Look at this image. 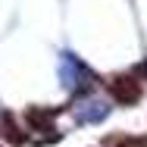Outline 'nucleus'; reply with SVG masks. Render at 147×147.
<instances>
[{
  "instance_id": "obj_3",
  "label": "nucleus",
  "mask_w": 147,
  "mask_h": 147,
  "mask_svg": "<svg viewBox=\"0 0 147 147\" xmlns=\"http://www.w3.org/2000/svg\"><path fill=\"white\" fill-rule=\"evenodd\" d=\"M0 131H3V138H6L9 144H16V147L28 141V138H25V131L13 122V116H9V113H3V119H0Z\"/></svg>"
},
{
  "instance_id": "obj_2",
  "label": "nucleus",
  "mask_w": 147,
  "mask_h": 147,
  "mask_svg": "<svg viewBox=\"0 0 147 147\" xmlns=\"http://www.w3.org/2000/svg\"><path fill=\"white\" fill-rule=\"evenodd\" d=\"M57 113H59V107H53V110H38V107H31L28 113H25V119H28L31 128H38V131H53Z\"/></svg>"
},
{
  "instance_id": "obj_1",
  "label": "nucleus",
  "mask_w": 147,
  "mask_h": 147,
  "mask_svg": "<svg viewBox=\"0 0 147 147\" xmlns=\"http://www.w3.org/2000/svg\"><path fill=\"white\" fill-rule=\"evenodd\" d=\"M110 94L116 97V103L131 107V103L141 100V82H135L131 75H116V78L110 82Z\"/></svg>"
},
{
  "instance_id": "obj_4",
  "label": "nucleus",
  "mask_w": 147,
  "mask_h": 147,
  "mask_svg": "<svg viewBox=\"0 0 147 147\" xmlns=\"http://www.w3.org/2000/svg\"><path fill=\"white\" fill-rule=\"evenodd\" d=\"M138 72H141V75L147 78V63H141V66H138Z\"/></svg>"
}]
</instances>
